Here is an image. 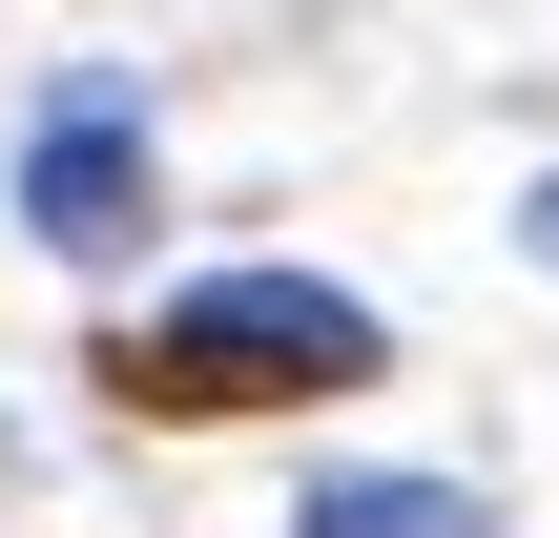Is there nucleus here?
I'll use <instances>...</instances> for the list:
<instances>
[{
  "mask_svg": "<svg viewBox=\"0 0 559 538\" xmlns=\"http://www.w3.org/2000/svg\"><path fill=\"white\" fill-rule=\"evenodd\" d=\"M104 394L166 415V435H207V415H311V394H373V311L311 290V270H228V290H187L166 332H124Z\"/></svg>",
  "mask_w": 559,
  "mask_h": 538,
  "instance_id": "f257e3e1",
  "label": "nucleus"
},
{
  "mask_svg": "<svg viewBox=\"0 0 559 538\" xmlns=\"http://www.w3.org/2000/svg\"><path fill=\"white\" fill-rule=\"evenodd\" d=\"M21 228H41L62 270H124V249L166 228V166H145V104H124V83H62V104L21 124Z\"/></svg>",
  "mask_w": 559,
  "mask_h": 538,
  "instance_id": "f03ea898",
  "label": "nucleus"
},
{
  "mask_svg": "<svg viewBox=\"0 0 559 538\" xmlns=\"http://www.w3.org/2000/svg\"><path fill=\"white\" fill-rule=\"evenodd\" d=\"M290 538H498V498L477 477H311Z\"/></svg>",
  "mask_w": 559,
  "mask_h": 538,
  "instance_id": "7ed1b4c3",
  "label": "nucleus"
},
{
  "mask_svg": "<svg viewBox=\"0 0 559 538\" xmlns=\"http://www.w3.org/2000/svg\"><path fill=\"white\" fill-rule=\"evenodd\" d=\"M519 249H539V270H559V187H539V207H519Z\"/></svg>",
  "mask_w": 559,
  "mask_h": 538,
  "instance_id": "20e7f679",
  "label": "nucleus"
}]
</instances>
